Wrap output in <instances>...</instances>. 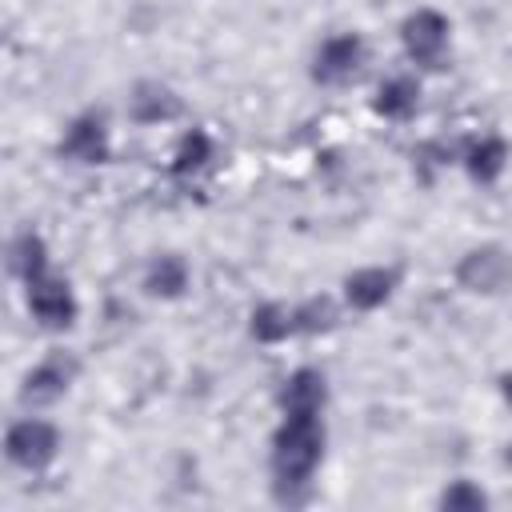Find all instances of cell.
Returning a JSON list of instances; mask_svg holds the SVG:
<instances>
[{
  "instance_id": "obj_1",
  "label": "cell",
  "mask_w": 512,
  "mask_h": 512,
  "mask_svg": "<svg viewBox=\"0 0 512 512\" xmlns=\"http://www.w3.org/2000/svg\"><path fill=\"white\" fill-rule=\"evenodd\" d=\"M324 452V428L320 416H284V424L272 436V476L280 488H300L316 472Z\"/></svg>"
},
{
  "instance_id": "obj_2",
  "label": "cell",
  "mask_w": 512,
  "mask_h": 512,
  "mask_svg": "<svg viewBox=\"0 0 512 512\" xmlns=\"http://www.w3.org/2000/svg\"><path fill=\"white\" fill-rule=\"evenodd\" d=\"M456 280L460 288L468 292H480V296H496L512 284V256L500 248V244H480L472 248L460 264H456Z\"/></svg>"
},
{
  "instance_id": "obj_3",
  "label": "cell",
  "mask_w": 512,
  "mask_h": 512,
  "mask_svg": "<svg viewBox=\"0 0 512 512\" xmlns=\"http://www.w3.org/2000/svg\"><path fill=\"white\" fill-rule=\"evenodd\" d=\"M400 40H404V52L424 64V68H440L444 60V48H448V20L436 12V8H420L404 20L400 28Z\"/></svg>"
},
{
  "instance_id": "obj_4",
  "label": "cell",
  "mask_w": 512,
  "mask_h": 512,
  "mask_svg": "<svg viewBox=\"0 0 512 512\" xmlns=\"http://www.w3.org/2000/svg\"><path fill=\"white\" fill-rule=\"evenodd\" d=\"M4 448H8V460H12V464L36 472V468H44V464L56 456L60 436H56V428H52L48 420H32V416H28V420H16V424L8 428Z\"/></svg>"
},
{
  "instance_id": "obj_5",
  "label": "cell",
  "mask_w": 512,
  "mask_h": 512,
  "mask_svg": "<svg viewBox=\"0 0 512 512\" xmlns=\"http://www.w3.org/2000/svg\"><path fill=\"white\" fill-rule=\"evenodd\" d=\"M28 308L44 328H68L76 320V300L72 288L56 276H40L28 284Z\"/></svg>"
},
{
  "instance_id": "obj_6",
  "label": "cell",
  "mask_w": 512,
  "mask_h": 512,
  "mask_svg": "<svg viewBox=\"0 0 512 512\" xmlns=\"http://www.w3.org/2000/svg\"><path fill=\"white\" fill-rule=\"evenodd\" d=\"M360 60H364V40L352 36V32H344V36H332V40L320 44L316 64H312V76L320 84H344V80H352V72L360 68Z\"/></svg>"
},
{
  "instance_id": "obj_7",
  "label": "cell",
  "mask_w": 512,
  "mask_h": 512,
  "mask_svg": "<svg viewBox=\"0 0 512 512\" xmlns=\"http://www.w3.org/2000/svg\"><path fill=\"white\" fill-rule=\"evenodd\" d=\"M72 376H76V360L64 356V352H52V356H44V360L24 376L20 396H24L28 404H48V400H56V396L72 384Z\"/></svg>"
},
{
  "instance_id": "obj_8",
  "label": "cell",
  "mask_w": 512,
  "mask_h": 512,
  "mask_svg": "<svg viewBox=\"0 0 512 512\" xmlns=\"http://www.w3.org/2000/svg\"><path fill=\"white\" fill-rule=\"evenodd\" d=\"M60 156L76 160V164H100L108 160V132L100 116H80L68 124L64 140H60Z\"/></svg>"
},
{
  "instance_id": "obj_9",
  "label": "cell",
  "mask_w": 512,
  "mask_h": 512,
  "mask_svg": "<svg viewBox=\"0 0 512 512\" xmlns=\"http://www.w3.org/2000/svg\"><path fill=\"white\" fill-rule=\"evenodd\" d=\"M324 376L316 368H296L288 380H284V392H280V408L284 416H320L324 408Z\"/></svg>"
},
{
  "instance_id": "obj_10",
  "label": "cell",
  "mask_w": 512,
  "mask_h": 512,
  "mask_svg": "<svg viewBox=\"0 0 512 512\" xmlns=\"http://www.w3.org/2000/svg\"><path fill=\"white\" fill-rule=\"evenodd\" d=\"M392 288H396V272L392 268H360V272H352L344 280V300L352 308H360V312H372L392 296Z\"/></svg>"
},
{
  "instance_id": "obj_11",
  "label": "cell",
  "mask_w": 512,
  "mask_h": 512,
  "mask_svg": "<svg viewBox=\"0 0 512 512\" xmlns=\"http://www.w3.org/2000/svg\"><path fill=\"white\" fill-rule=\"evenodd\" d=\"M128 112H132V120H140V124H160V120L180 116V100H176V92H168L164 84H140V88L128 96Z\"/></svg>"
},
{
  "instance_id": "obj_12",
  "label": "cell",
  "mask_w": 512,
  "mask_h": 512,
  "mask_svg": "<svg viewBox=\"0 0 512 512\" xmlns=\"http://www.w3.org/2000/svg\"><path fill=\"white\" fill-rule=\"evenodd\" d=\"M504 160H508V144L500 136H480L468 144L464 152V164H468V176L476 184H492L500 172H504Z\"/></svg>"
},
{
  "instance_id": "obj_13",
  "label": "cell",
  "mask_w": 512,
  "mask_h": 512,
  "mask_svg": "<svg viewBox=\"0 0 512 512\" xmlns=\"http://www.w3.org/2000/svg\"><path fill=\"white\" fill-rule=\"evenodd\" d=\"M416 100H420V84H416L412 76H392V80H384V84L376 88L372 108H376L380 116H388V120H404V116L416 112Z\"/></svg>"
},
{
  "instance_id": "obj_14",
  "label": "cell",
  "mask_w": 512,
  "mask_h": 512,
  "mask_svg": "<svg viewBox=\"0 0 512 512\" xmlns=\"http://www.w3.org/2000/svg\"><path fill=\"white\" fill-rule=\"evenodd\" d=\"M8 268H12V276H20L24 284L48 276V252H44V240H40L36 232H20V236L12 240V248H8Z\"/></svg>"
},
{
  "instance_id": "obj_15",
  "label": "cell",
  "mask_w": 512,
  "mask_h": 512,
  "mask_svg": "<svg viewBox=\"0 0 512 512\" xmlns=\"http://www.w3.org/2000/svg\"><path fill=\"white\" fill-rule=\"evenodd\" d=\"M144 288H148L152 296H164V300L180 296V292L188 288V264H184L180 256H160V260H152V268H148V276H144Z\"/></svg>"
},
{
  "instance_id": "obj_16",
  "label": "cell",
  "mask_w": 512,
  "mask_h": 512,
  "mask_svg": "<svg viewBox=\"0 0 512 512\" xmlns=\"http://www.w3.org/2000/svg\"><path fill=\"white\" fill-rule=\"evenodd\" d=\"M296 332V312H288L284 304H260L252 312V336L264 344H280Z\"/></svg>"
},
{
  "instance_id": "obj_17",
  "label": "cell",
  "mask_w": 512,
  "mask_h": 512,
  "mask_svg": "<svg viewBox=\"0 0 512 512\" xmlns=\"http://www.w3.org/2000/svg\"><path fill=\"white\" fill-rule=\"evenodd\" d=\"M208 156H212V140H208V132H188L184 140H180V148H176V160H172V172L176 176H188V172H196V168H204L208 164Z\"/></svg>"
},
{
  "instance_id": "obj_18",
  "label": "cell",
  "mask_w": 512,
  "mask_h": 512,
  "mask_svg": "<svg viewBox=\"0 0 512 512\" xmlns=\"http://www.w3.org/2000/svg\"><path fill=\"white\" fill-rule=\"evenodd\" d=\"M332 324H336V304L328 296H316L304 308H296V328L300 332H328Z\"/></svg>"
},
{
  "instance_id": "obj_19",
  "label": "cell",
  "mask_w": 512,
  "mask_h": 512,
  "mask_svg": "<svg viewBox=\"0 0 512 512\" xmlns=\"http://www.w3.org/2000/svg\"><path fill=\"white\" fill-rule=\"evenodd\" d=\"M488 504V496L476 488V484H468V480H456L452 488H444V496H440V508H452V512H476V508H484Z\"/></svg>"
},
{
  "instance_id": "obj_20",
  "label": "cell",
  "mask_w": 512,
  "mask_h": 512,
  "mask_svg": "<svg viewBox=\"0 0 512 512\" xmlns=\"http://www.w3.org/2000/svg\"><path fill=\"white\" fill-rule=\"evenodd\" d=\"M500 392H504V400H508V404H512V372H508V376H504V380H500Z\"/></svg>"
}]
</instances>
